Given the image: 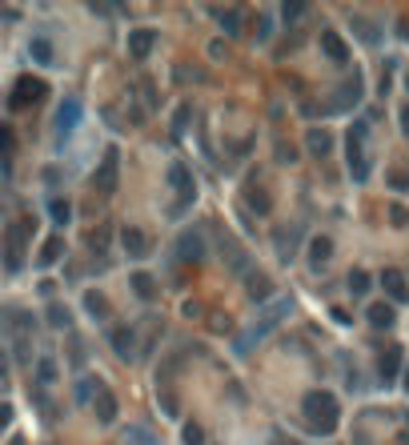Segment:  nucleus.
<instances>
[{"mask_svg": "<svg viewBox=\"0 0 409 445\" xmlns=\"http://www.w3.org/2000/svg\"><path fill=\"white\" fill-rule=\"evenodd\" d=\"M301 409H305V421H309L317 433H333L337 421H341V409H337V397L329 389H309L301 397Z\"/></svg>", "mask_w": 409, "mask_h": 445, "instance_id": "nucleus-1", "label": "nucleus"}, {"mask_svg": "<svg viewBox=\"0 0 409 445\" xmlns=\"http://www.w3.org/2000/svg\"><path fill=\"white\" fill-rule=\"evenodd\" d=\"M32 237V221H13L4 225V237H0V245H4V269L16 273L20 265H25V241Z\"/></svg>", "mask_w": 409, "mask_h": 445, "instance_id": "nucleus-2", "label": "nucleus"}, {"mask_svg": "<svg viewBox=\"0 0 409 445\" xmlns=\"http://www.w3.org/2000/svg\"><path fill=\"white\" fill-rule=\"evenodd\" d=\"M117 169H121V157H117V148H105V161L97 165V173H93V185L109 197L112 189H117Z\"/></svg>", "mask_w": 409, "mask_h": 445, "instance_id": "nucleus-3", "label": "nucleus"}, {"mask_svg": "<svg viewBox=\"0 0 409 445\" xmlns=\"http://www.w3.org/2000/svg\"><path fill=\"white\" fill-rule=\"evenodd\" d=\"M121 249L129 253L133 261H141V257H149L153 253V241H149V233L145 229H136V225H124L121 229Z\"/></svg>", "mask_w": 409, "mask_h": 445, "instance_id": "nucleus-4", "label": "nucleus"}, {"mask_svg": "<svg viewBox=\"0 0 409 445\" xmlns=\"http://www.w3.org/2000/svg\"><path fill=\"white\" fill-rule=\"evenodd\" d=\"M45 81H40V76H20V81H16V93L13 97H8V105H13V109H25V105H32V100H40L45 97Z\"/></svg>", "mask_w": 409, "mask_h": 445, "instance_id": "nucleus-5", "label": "nucleus"}, {"mask_svg": "<svg viewBox=\"0 0 409 445\" xmlns=\"http://www.w3.org/2000/svg\"><path fill=\"white\" fill-rule=\"evenodd\" d=\"M109 345L112 353L121 361H133L136 357V329H129V325H112L109 329Z\"/></svg>", "mask_w": 409, "mask_h": 445, "instance_id": "nucleus-6", "label": "nucleus"}, {"mask_svg": "<svg viewBox=\"0 0 409 445\" xmlns=\"http://www.w3.org/2000/svg\"><path fill=\"white\" fill-rule=\"evenodd\" d=\"M124 49H129L133 61H145V57H153V49H157V32H153V28H133L129 40H124Z\"/></svg>", "mask_w": 409, "mask_h": 445, "instance_id": "nucleus-7", "label": "nucleus"}, {"mask_svg": "<svg viewBox=\"0 0 409 445\" xmlns=\"http://www.w3.org/2000/svg\"><path fill=\"white\" fill-rule=\"evenodd\" d=\"M357 100H361V73H353L345 85H341V93L325 105V112H345V109H353Z\"/></svg>", "mask_w": 409, "mask_h": 445, "instance_id": "nucleus-8", "label": "nucleus"}, {"mask_svg": "<svg viewBox=\"0 0 409 445\" xmlns=\"http://www.w3.org/2000/svg\"><path fill=\"white\" fill-rule=\"evenodd\" d=\"M81 124V97H64L57 109V133H73Z\"/></svg>", "mask_w": 409, "mask_h": 445, "instance_id": "nucleus-9", "label": "nucleus"}, {"mask_svg": "<svg viewBox=\"0 0 409 445\" xmlns=\"http://www.w3.org/2000/svg\"><path fill=\"white\" fill-rule=\"evenodd\" d=\"M93 409H97V421L100 425H112L117 421V397H112L109 385H100L97 397H93Z\"/></svg>", "mask_w": 409, "mask_h": 445, "instance_id": "nucleus-10", "label": "nucleus"}, {"mask_svg": "<svg viewBox=\"0 0 409 445\" xmlns=\"http://www.w3.org/2000/svg\"><path fill=\"white\" fill-rule=\"evenodd\" d=\"M377 373H381V385H393L397 373H401V345H389L377 361Z\"/></svg>", "mask_w": 409, "mask_h": 445, "instance_id": "nucleus-11", "label": "nucleus"}, {"mask_svg": "<svg viewBox=\"0 0 409 445\" xmlns=\"http://www.w3.org/2000/svg\"><path fill=\"white\" fill-rule=\"evenodd\" d=\"M321 52H325V57H329L333 64H345V61H349V44L337 37L333 28H325V32H321Z\"/></svg>", "mask_w": 409, "mask_h": 445, "instance_id": "nucleus-12", "label": "nucleus"}, {"mask_svg": "<svg viewBox=\"0 0 409 445\" xmlns=\"http://www.w3.org/2000/svg\"><path fill=\"white\" fill-rule=\"evenodd\" d=\"M381 289L389 297H393V301H401V305H405L409 301V285H405V273H397V269H385L381 273Z\"/></svg>", "mask_w": 409, "mask_h": 445, "instance_id": "nucleus-13", "label": "nucleus"}, {"mask_svg": "<svg viewBox=\"0 0 409 445\" xmlns=\"http://www.w3.org/2000/svg\"><path fill=\"white\" fill-rule=\"evenodd\" d=\"M177 257L181 261H201L205 257V237L201 233H181V241H177Z\"/></svg>", "mask_w": 409, "mask_h": 445, "instance_id": "nucleus-14", "label": "nucleus"}, {"mask_svg": "<svg viewBox=\"0 0 409 445\" xmlns=\"http://www.w3.org/2000/svg\"><path fill=\"white\" fill-rule=\"evenodd\" d=\"M13 157H16V133L8 121H0V169L4 173L13 169Z\"/></svg>", "mask_w": 409, "mask_h": 445, "instance_id": "nucleus-15", "label": "nucleus"}, {"mask_svg": "<svg viewBox=\"0 0 409 445\" xmlns=\"http://www.w3.org/2000/svg\"><path fill=\"white\" fill-rule=\"evenodd\" d=\"M365 321H369L373 329H389V325L397 321V313H393V305H389V301H377V305H369V309H365Z\"/></svg>", "mask_w": 409, "mask_h": 445, "instance_id": "nucleus-16", "label": "nucleus"}, {"mask_svg": "<svg viewBox=\"0 0 409 445\" xmlns=\"http://www.w3.org/2000/svg\"><path fill=\"white\" fill-rule=\"evenodd\" d=\"M28 52H32V61L45 64V69H49V64H57V49H52L49 37H32V40H28Z\"/></svg>", "mask_w": 409, "mask_h": 445, "instance_id": "nucleus-17", "label": "nucleus"}, {"mask_svg": "<svg viewBox=\"0 0 409 445\" xmlns=\"http://www.w3.org/2000/svg\"><path fill=\"white\" fill-rule=\"evenodd\" d=\"M305 148H309L313 157H329V148H333V136L325 133V129H309V133H305Z\"/></svg>", "mask_w": 409, "mask_h": 445, "instance_id": "nucleus-18", "label": "nucleus"}, {"mask_svg": "<svg viewBox=\"0 0 409 445\" xmlns=\"http://www.w3.org/2000/svg\"><path fill=\"white\" fill-rule=\"evenodd\" d=\"M329 257H333V241H329V237H313L309 241V265L313 269H321Z\"/></svg>", "mask_w": 409, "mask_h": 445, "instance_id": "nucleus-19", "label": "nucleus"}, {"mask_svg": "<svg viewBox=\"0 0 409 445\" xmlns=\"http://www.w3.org/2000/svg\"><path fill=\"white\" fill-rule=\"evenodd\" d=\"M129 281H133V293L141 297V301H157V281H153L149 273H133Z\"/></svg>", "mask_w": 409, "mask_h": 445, "instance_id": "nucleus-20", "label": "nucleus"}, {"mask_svg": "<svg viewBox=\"0 0 409 445\" xmlns=\"http://www.w3.org/2000/svg\"><path fill=\"white\" fill-rule=\"evenodd\" d=\"M85 309H88V317H93V321H105V317H109V301L88 289V293H85Z\"/></svg>", "mask_w": 409, "mask_h": 445, "instance_id": "nucleus-21", "label": "nucleus"}, {"mask_svg": "<svg viewBox=\"0 0 409 445\" xmlns=\"http://www.w3.org/2000/svg\"><path fill=\"white\" fill-rule=\"evenodd\" d=\"M245 201H249V205H253V209L261 213V217H265V213L273 209V197L265 193V189H257V185H249V189H245Z\"/></svg>", "mask_w": 409, "mask_h": 445, "instance_id": "nucleus-22", "label": "nucleus"}, {"mask_svg": "<svg viewBox=\"0 0 409 445\" xmlns=\"http://www.w3.org/2000/svg\"><path fill=\"white\" fill-rule=\"evenodd\" d=\"M293 245H297V229H289V233L277 229V253H281V261H293V253H297Z\"/></svg>", "mask_w": 409, "mask_h": 445, "instance_id": "nucleus-23", "label": "nucleus"}, {"mask_svg": "<svg viewBox=\"0 0 409 445\" xmlns=\"http://www.w3.org/2000/svg\"><path fill=\"white\" fill-rule=\"evenodd\" d=\"M269 293H273L269 277H265V273H253V277H249V297H253V301H265Z\"/></svg>", "mask_w": 409, "mask_h": 445, "instance_id": "nucleus-24", "label": "nucleus"}, {"mask_svg": "<svg viewBox=\"0 0 409 445\" xmlns=\"http://www.w3.org/2000/svg\"><path fill=\"white\" fill-rule=\"evenodd\" d=\"M61 253H64V241H61V237H52V241H45L37 265H52V261H61Z\"/></svg>", "mask_w": 409, "mask_h": 445, "instance_id": "nucleus-25", "label": "nucleus"}, {"mask_svg": "<svg viewBox=\"0 0 409 445\" xmlns=\"http://www.w3.org/2000/svg\"><path fill=\"white\" fill-rule=\"evenodd\" d=\"M57 377H61L57 361H52V357H40V361H37V381H40V385H52Z\"/></svg>", "mask_w": 409, "mask_h": 445, "instance_id": "nucleus-26", "label": "nucleus"}, {"mask_svg": "<svg viewBox=\"0 0 409 445\" xmlns=\"http://www.w3.org/2000/svg\"><path fill=\"white\" fill-rule=\"evenodd\" d=\"M49 213H52V221H57V225H69V221H73V205H69V201H61V197L49 201Z\"/></svg>", "mask_w": 409, "mask_h": 445, "instance_id": "nucleus-27", "label": "nucleus"}, {"mask_svg": "<svg viewBox=\"0 0 409 445\" xmlns=\"http://www.w3.org/2000/svg\"><path fill=\"white\" fill-rule=\"evenodd\" d=\"M69 321H73V313L64 309V305H49V325L52 329H69Z\"/></svg>", "mask_w": 409, "mask_h": 445, "instance_id": "nucleus-28", "label": "nucleus"}, {"mask_svg": "<svg viewBox=\"0 0 409 445\" xmlns=\"http://www.w3.org/2000/svg\"><path fill=\"white\" fill-rule=\"evenodd\" d=\"M349 293H369V273H365V269H353V273H349Z\"/></svg>", "mask_w": 409, "mask_h": 445, "instance_id": "nucleus-29", "label": "nucleus"}, {"mask_svg": "<svg viewBox=\"0 0 409 445\" xmlns=\"http://www.w3.org/2000/svg\"><path fill=\"white\" fill-rule=\"evenodd\" d=\"M181 441L185 445H205V429H201L197 421H189L185 429H181Z\"/></svg>", "mask_w": 409, "mask_h": 445, "instance_id": "nucleus-30", "label": "nucleus"}, {"mask_svg": "<svg viewBox=\"0 0 409 445\" xmlns=\"http://www.w3.org/2000/svg\"><path fill=\"white\" fill-rule=\"evenodd\" d=\"M221 28L229 32V37H237L241 32V13L237 8H229V13H221Z\"/></svg>", "mask_w": 409, "mask_h": 445, "instance_id": "nucleus-31", "label": "nucleus"}, {"mask_svg": "<svg viewBox=\"0 0 409 445\" xmlns=\"http://www.w3.org/2000/svg\"><path fill=\"white\" fill-rule=\"evenodd\" d=\"M124 441H129V445H157L145 429H129V433H124Z\"/></svg>", "mask_w": 409, "mask_h": 445, "instance_id": "nucleus-32", "label": "nucleus"}, {"mask_svg": "<svg viewBox=\"0 0 409 445\" xmlns=\"http://www.w3.org/2000/svg\"><path fill=\"white\" fill-rule=\"evenodd\" d=\"M281 16H285V25H289V20H301V16H305V4H285Z\"/></svg>", "mask_w": 409, "mask_h": 445, "instance_id": "nucleus-33", "label": "nucleus"}, {"mask_svg": "<svg viewBox=\"0 0 409 445\" xmlns=\"http://www.w3.org/2000/svg\"><path fill=\"white\" fill-rule=\"evenodd\" d=\"M88 241H93V249H105V245H109V229H93Z\"/></svg>", "mask_w": 409, "mask_h": 445, "instance_id": "nucleus-34", "label": "nucleus"}, {"mask_svg": "<svg viewBox=\"0 0 409 445\" xmlns=\"http://www.w3.org/2000/svg\"><path fill=\"white\" fill-rule=\"evenodd\" d=\"M185 121H189V105H181V109H177V121H173V133L181 136V129H185Z\"/></svg>", "mask_w": 409, "mask_h": 445, "instance_id": "nucleus-35", "label": "nucleus"}, {"mask_svg": "<svg viewBox=\"0 0 409 445\" xmlns=\"http://www.w3.org/2000/svg\"><path fill=\"white\" fill-rule=\"evenodd\" d=\"M213 329H217V333H229V329H233V321H229V317H213Z\"/></svg>", "mask_w": 409, "mask_h": 445, "instance_id": "nucleus-36", "label": "nucleus"}, {"mask_svg": "<svg viewBox=\"0 0 409 445\" xmlns=\"http://www.w3.org/2000/svg\"><path fill=\"white\" fill-rule=\"evenodd\" d=\"M209 57H213V61H225V44H221V40H213V44H209Z\"/></svg>", "mask_w": 409, "mask_h": 445, "instance_id": "nucleus-37", "label": "nucleus"}, {"mask_svg": "<svg viewBox=\"0 0 409 445\" xmlns=\"http://www.w3.org/2000/svg\"><path fill=\"white\" fill-rule=\"evenodd\" d=\"M8 421H13V405H0V429H8Z\"/></svg>", "mask_w": 409, "mask_h": 445, "instance_id": "nucleus-38", "label": "nucleus"}, {"mask_svg": "<svg viewBox=\"0 0 409 445\" xmlns=\"http://www.w3.org/2000/svg\"><path fill=\"white\" fill-rule=\"evenodd\" d=\"M281 161H297V153H293V145H281V153H277Z\"/></svg>", "mask_w": 409, "mask_h": 445, "instance_id": "nucleus-39", "label": "nucleus"}, {"mask_svg": "<svg viewBox=\"0 0 409 445\" xmlns=\"http://www.w3.org/2000/svg\"><path fill=\"white\" fill-rule=\"evenodd\" d=\"M389 181H393V189H409V177H401V173H393Z\"/></svg>", "mask_w": 409, "mask_h": 445, "instance_id": "nucleus-40", "label": "nucleus"}, {"mask_svg": "<svg viewBox=\"0 0 409 445\" xmlns=\"http://www.w3.org/2000/svg\"><path fill=\"white\" fill-rule=\"evenodd\" d=\"M401 133L409 136V105H405V109H401Z\"/></svg>", "mask_w": 409, "mask_h": 445, "instance_id": "nucleus-41", "label": "nucleus"}, {"mask_svg": "<svg viewBox=\"0 0 409 445\" xmlns=\"http://www.w3.org/2000/svg\"><path fill=\"white\" fill-rule=\"evenodd\" d=\"M4 373H8V357H4V353H0V377H4Z\"/></svg>", "mask_w": 409, "mask_h": 445, "instance_id": "nucleus-42", "label": "nucleus"}, {"mask_svg": "<svg viewBox=\"0 0 409 445\" xmlns=\"http://www.w3.org/2000/svg\"><path fill=\"white\" fill-rule=\"evenodd\" d=\"M405 393H409V369H405Z\"/></svg>", "mask_w": 409, "mask_h": 445, "instance_id": "nucleus-43", "label": "nucleus"}, {"mask_svg": "<svg viewBox=\"0 0 409 445\" xmlns=\"http://www.w3.org/2000/svg\"><path fill=\"white\" fill-rule=\"evenodd\" d=\"M405 88H409V73H405Z\"/></svg>", "mask_w": 409, "mask_h": 445, "instance_id": "nucleus-44", "label": "nucleus"}]
</instances>
